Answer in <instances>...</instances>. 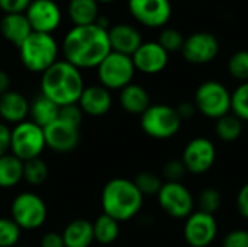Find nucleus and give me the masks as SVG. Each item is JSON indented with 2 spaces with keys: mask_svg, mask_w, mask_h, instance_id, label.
Returning <instances> with one entry per match:
<instances>
[{
  "mask_svg": "<svg viewBox=\"0 0 248 247\" xmlns=\"http://www.w3.org/2000/svg\"><path fill=\"white\" fill-rule=\"evenodd\" d=\"M64 60L78 70L96 68L112 51L108 29L97 23L73 26L62 39Z\"/></svg>",
  "mask_w": 248,
  "mask_h": 247,
  "instance_id": "1",
  "label": "nucleus"
},
{
  "mask_svg": "<svg viewBox=\"0 0 248 247\" xmlns=\"http://www.w3.org/2000/svg\"><path fill=\"white\" fill-rule=\"evenodd\" d=\"M84 87L81 70L65 60H58L41 76V95L60 108L77 103Z\"/></svg>",
  "mask_w": 248,
  "mask_h": 247,
  "instance_id": "2",
  "label": "nucleus"
},
{
  "mask_svg": "<svg viewBox=\"0 0 248 247\" xmlns=\"http://www.w3.org/2000/svg\"><path fill=\"white\" fill-rule=\"evenodd\" d=\"M100 204L103 214L124 223L138 215L144 205V195L135 186L134 181L113 178L103 186Z\"/></svg>",
  "mask_w": 248,
  "mask_h": 247,
  "instance_id": "3",
  "label": "nucleus"
},
{
  "mask_svg": "<svg viewBox=\"0 0 248 247\" xmlns=\"http://www.w3.org/2000/svg\"><path fill=\"white\" fill-rule=\"evenodd\" d=\"M19 57L25 68L42 74L58 61V44L49 33L32 32L19 47Z\"/></svg>",
  "mask_w": 248,
  "mask_h": 247,
  "instance_id": "4",
  "label": "nucleus"
},
{
  "mask_svg": "<svg viewBox=\"0 0 248 247\" xmlns=\"http://www.w3.org/2000/svg\"><path fill=\"white\" fill-rule=\"evenodd\" d=\"M182 119L176 111V108L155 103L150 105V108L141 115L140 124L142 131L155 140H167L174 137L182 127Z\"/></svg>",
  "mask_w": 248,
  "mask_h": 247,
  "instance_id": "5",
  "label": "nucleus"
},
{
  "mask_svg": "<svg viewBox=\"0 0 248 247\" xmlns=\"http://www.w3.org/2000/svg\"><path fill=\"white\" fill-rule=\"evenodd\" d=\"M193 103L199 114L217 121L231 112V92L221 82L208 80L196 89Z\"/></svg>",
  "mask_w": 248,
  "mask_h": 247,
  "instance_id": "6",
  "label": "nucleus"
},
{
  "mask_svg": "<svg viewBox=\"0 0 248 247\" xmlns=\"http://www.w3.org/2000/svg\"><path fill=\"white\" fill-rule=\"evenodd\" d=\"M46 217V204L35 192H20L10 204V218L20 230H36L44 226Z\"/></svg>",
  "mask_w": 248,
  "mask_h": 247,
  "instance_id": "7",
  "label": "nucleus"
},
{
  "mask_svg": "<svg viewBox=\"0 0 248 247\" xmlns=\"http://www.w3.org/2000/svg\"><path fill=\"white\" fill-rule=\"evenodd\" d=\"M44 128L32 122L31 119L23 121L12 128L10 137V153L22 162H28L41 157L45 150Z\"/></svg>",
  "mask_w": 248,
  "mask_h": 247,
  "instance_id": "8",
  "label": "nucleus"
},
{
  "mask_svg": "<svg viewBox=\"0 0 248 247\" xmlns=\"http://www.w3.org/2000/svg\"><path fill=\"white\" fill-rule=\"evenodd\" d=\"M96 68L99 83L108 90H122L132 83L137 71L129 55L115 51H110V54Z\"/></svg>",
  "mask_w": 248,
  "mask_h": 247,
  "instance_id": "9",
  "label": "nucleus"
},
{
  "mask_svg": "<svg viewBox=\"0 0 248 247\" xmlns=\"http://www.w3.org/2000/svg\"><path fill=\"white\" fill-rule=\"evenodd\" d=\"M157 201L160 208L173 218H187L196 205L189 188L182 182H163L161 189L157 194Z\"/></svg>",
  "mask_w": 248,
  "mask_h": 247,
  "instance_id": "10",
  "label": "nucleus"
},
{
  "mask_svg": "<svg viewBox=\"0 0 248 247\" xmlns=\"http://www.w3.org/2000/svg\"><path fill=\"white\" fill-rule=\"evenodd\" d=\"M180 160L183 162L187 173L203 175L215 165L217 147L212 140L206 137H196L186 144Z\"/></svg>",
  "mask_w": 248,
  "mask_h": 247,
  "instance_id": "11",
  "label": "nucleus"
},
{
  "mask_svg": "<svg viewBox=\"0 0 248 247\" xmlns=\"http://www.w3.org/2000/svg\"><path fill=\"white\" fill-rule=\"evenodd\" d=\"M218 236V221L215 215L203 211H193L185 221L183 237L190 247H208Z\"/></svg>",
  "mask_w": 248,
  "mask_h": 247,
  "instance_id": "12",
  "label": "nucleus"
},
{
  "mask_svg": "<svg viewBox=\"0 0 248 247\" xmlns=\"http://www.w3.org/2000/svg\"><path fill=\"white\" fill-rule=\"evenodd\" d=\"M182 54L183 58L190 64H208L214 61L219 54L218 38L211 32H195L190 36L185 38Z\"/></svg>",
  "mask_w": 248,
  "mask_h": 247,
  "instance_id": "13",
  "label": "nucleus"
},
{
  "mask_svg": "<svg viewBox=\"0 0 248 247\" xmlns=\"http://www.w3.org/2000/svg\"><path fill=\"white\" fill-rule=\"evenodd\" d=\"M128 9L147 28H163L171 17L170 0H128Z\"/></svg>",
  "mask_w": 248,
  "mask_h": 247,
  "instance_id": "14",
  "label": "nucleus"
},
{
  "mask_svg": "<svg viewBox=\"0 0 248 247\" xmlns=\"http://www.w3.org/2000/svg\"><path fill=\"white\" fill-rule=\"evenodd\" d=\"M33 32L49 33L61 25V9L54 0H32L25 12Z\"/></svg>",
  "mask_w": 248,
  "mask_h": 247,
  "instance_id": "15",
  "label": "nucleus"
},
{
  "mask_svg": "<svg viewBox=\"0 0 248 247\" xmlns=\"http://www.w3.org/2000/svg\"><path fill=\"white\" fill-rule=\"evenodd\" d=\"M131 58L135 70L144 74H158L169 64V52L157 41L142 42Z\"/></svg>",
  "mask_w": 248,
  "mask_h": 247,
  "instance_id": "16",
  "label": "nucleus"
},
{
  "mask_svg": "<svg viewBox=\"0 0 248 247\" xmlns=\"http://www.w3.org/2000/svg\"><path fill=\"white\" fill-rule=\"evenodd\" d=\"M45 144L55 153H70L80 143V128L70 125L60 118L44 128Z\"/></svg>",
  "mask_w": 248,
  "mask_h": 247,
  "instance_id": "17",
  "label": "nucleus"
},
{
  "mask_svg": "<svg viewBox=\"0 0 248 247\" xmlns=\"http://www.w3.org/2000/svg\"><path fill=\"white\" fill-rule=\"evenodd\" d=\"M77 105L83 114L90 116H102L108 114L112 108V95L110 90L102 84H93L84 87Z\"/></svg>",
  "mask_w": 248,
  "mask_h": 247,
  "instance_id": "18",
  "label": "nucleus"
},
{
  "mask_svg": "<svg viewBox=\"0 0 248 247\" xmlns=\"http://www.w3.org/2000/svg\"><path fill=\"white\" fill-rule=\"evenodd\" d=\"M110 48L115 52L132 57V54L141 47L142 36L137 28L128 23H119L108 29Z\"/></svg>",
  "mask_w": 248,
  "mask_h": 247,
  "instance_id": "19",
  "label": "nucleus"
},
{
  "mask_svg": "<svg viewBox=\"0 0 248 247\" xmlns=\"http://www.w3.org/2000/svg\"><path fill=\"white\" fill-rule=\"evenodd\" d=\"M29 116V102L28 99L16 92L9 90L0 96V118L6 124L17 125Z\"/></svg>",
  "mask_w": 248,
  "mask_h": 247,
  "instance_id": "20",
  "label": "nucleus"
},
{
  "mask_svg": "<svg viewBox=\"0 0 248 247\" xmlns=\"http://www.w3.org/2000/svg\"><path fill=\"white\" fill-rule=\"evenodd\" d=\"M32 32L33 31L25 13L3 15V17L0 19V33L6 41L16 45L17 48Z\"/></svg>",
  "mask_w": 248,
  "mask_h": 247,
  "instance_id": "21",
  "label": "nucleus"
},
{
  "mask_svg": "<svg viewBox=\"0 0 248 247\" xmlns=\"http://www.w3.org/2000/svg\"><path fill=\"white\" fill-rule=\"evenodd\" d=\"M61 234L65 247H90L94 242L93 223L84 218L68 223Z\"/></svg>",
  "mask_w": 248,
  "mask_h": 247,
  "instance_id": "22",
  "label": "nucleus"
},
{
  "mask_svg": "<svg viewBox=\"0 0 248 247\" xmlns=\"http://www.w3.org/2000/svg\"><path fill=\"white\" fill-rule=\"evenodd\" d=\"M119 103L122 106L124 111H126L128 114L132 115H142L151 105L150 102V95L148 92L137 84V83H131L126 87H124L119 93Z\"/></svg>",
  "mask_w": 248,
  "mask_h": 247,
  "instance_id": "23",
  "label": "nucleus"
},
{
  "mask_svg": "<svg viewBox=\"0 0 248 247\" xmlns=\"http://www.w3.org/2000/svg\"><path fill=\"white\" fill-rule=\"evenodd\" d=\"M60 106L45 98L44 95L36 96L32 102H29V116L31 121L39 125L41 128H45L51 125L54 121L58 119Z\"/></svg>",
  "mask_w": 248,
  "mask_h": 247,
  "instance_id": "24",
  "label": "nucleus"
},
{
  "mask_svg": "<svg viewBox=\"0 0 248 247\" xmlns=\"http://www.w3.org/2000/svg\"><path fill=\"white\" fill-rule=\"evenodd\" d=\"M67 12L74 26L93 25L99 19V1L97 0H70Z\"/></svg>",
  "mask_w": 248,
  "mask_h": 247,
  "instance_id": "25",
  "label": "nucleus"
},
{
  "mask_svg": "<svg viewBox=\"0 0 248 247\" xmlns=\"http://www.w3.org/2000/svg\"><path fill=\"white\" fill-rule=\"evenodd\" d=\"M23 181V162L12 153L0 157V188L9 189Z\"/></svg>",
  "mask_w": 248,
  "mask_h": 247,
  "instance_id": "26",
  "label": "nucleus"
},
{
  "mask_svg": "<svg viewBox=\"0 0 248 247\" xmlns=\"http://www.w3.org/2000/svg\"><path fill=\"white\" fill-rule=\"evenodd\" d=\"M119 233H121L119 221H116L115 218L106 214H100L93 223L94 242L100 245H112L119 237Z\"/></svg>",
  "mask_w": 248,
  "mask_h": 247,
  "instance_id": "27",
  "label": "nucleus"
},
{
  "mask_svg": "<svg viewBox=\"0 0 248 247\" xmlns=\"http://www.w3.org/2000/svg\"><path fill=\"white\" fill-rule=\"evenodd\" d=\"M217 137L224 143H234L243 134V121H240L234 114H227L217 119L215 122Z\"/></svg>",
  "mask_w": 248,
  "mask_h": 247,
  "instance_id": "28",
  "label": "nucleus"
},
{
  "mask_svg": "<svg viewBox=\"0 0 248 247\" xmlns=\"http://www.w3.org/2000/svg\"><path fill=\"white\" fill-rule=\"evenodd\" d=\"M48 175H49L48 165L41 157L23 162V179L29 185L32 186L42 185L48 179Z\"/></svg>",
  "mask_w": 248,
  "mask_h": 247,
  "instance_id": "29",
  "label": "nucleus"
},
{
  "mask_svg": "<svg viewBox=\"0 0 248 247\" xmlns=\"http://www.w3.org/2000/svg\"><path fill=\"white\" fill-rule=\"evenodd\" d=\"M231 114L248 122V82L240 83L231 93Z\"/></svg>",
  "mask_w": 248,
  "mask_h": 247,
  "instance_id": "30",
  "label": "nucleus"
},
{
  "mask_svg": "<svg viewBox=\"0 0 248 247\" xmlns=\"http://www.w3.org/2000/svg\"><path fill=\"white\" fill-rule=\"evenodd\" d=\"M228 73L232 79L244 83L248 82V51L240 49L228 60Z\"/></svg>",
  "mask_w": 248,
  "mask_h": 247,
  "instance_id": "31",
  "label": "nucleus"
},
{
  "mask_svg": "<svg viewBox=\"0 0 248 247\" xmlns=\"http://www.w3.org/2000/svg\"><path fill=\"white\" fill-rule=\"evenodd\" d=\"M134 183L135 186L140 189V192L145 197V195H157L158 191L161 189L163 186V181L160 176H157L155 173L153 172H148V170H144V172H140L135 179H134Z\"/></svg>",
  "mask_w": 248,
  "mask_h": 247,
  "instance_id": "32",
  "label": "nucleus"
},
{
  "mask_svg": "<svg viewBox=\"0 0 248 247\" xmlns=\"http://www.w3.org/2000/svg\"><path fill=\"white\" fill-rule=\"evenodd\" d=\"M20 233V227L12 218H0V247L17 246Z\"/></svg>",
  "mask_w": 248,
  "mask_h": 247,
  "instance_id": "33",
  "label": "nucleus"
},
{
  "mask_svg": "<svg viewBox=\"0 0 248 247\" xmlns=\"http://www.w3.org/2000/svg\"><path fill=\"white\" fill-rule=\"evenodd\" d=\"M221 202H222L221 194L215 188H206V189H203L199 194L198 199H196V204L199 207V211H203V213L212 214V215H215L217 211L221 208Z\"/></svg>",
  "mask_w": 248,
  "mask_h": 247,
  "instance_id": "34",
  "label": "nucleus"
},
{
  "mask_svg": "<svg viewBox=\"0 0 248 247\" xmlns=\"http://www.w3.org/2000/svg\"><path fill=\"white\" fill-rule=\"evenodd\" d=\"M157 42L170 54V52L182 51V47L185 44V36L180 33V31H177L174 28H164L160 32Z\"/></svg>",
  "mask_w": 248,
  "mask_h": 247,
  "instance_id": "35",
  "label": "nucleus"
},
{
  "mask_svg": "<svg viewBox=\"0 0 248 247\" xmlns=\"http://www.w3.org/2000/svg\"><path fill=\"white\" fill-rule=\"evenodd\" d=\"M187 170L183 165L182 160H170L164 165L163 167V176L166 179V182H182L183 178L186 176Z\"/></svg>",
  "mask_w": 248,
  "mask_h": 247,
  "instance_id": "36",
  "label": "nucleus"
},
{
  "mask_svg": "<svg viewBox=\"0 0 248 247\" xmlns=\"http://www.w3.org/2000/svg\"><path fill=\"white\" fill-rule=\"evenodd\" d=\"M83 111L80 109V106L77 103H73V105H67V106H61L60 108V114H58V118L70 125H74L77 128L81 127V122H83Z\"/></svg>",
  "mask_w": 248,
  "mask_h": 247,
  "instance_id": "37",
  "label": "nucleus"
},
{
  "mask_svg": "<svg viewBox=\"0 0 248 247\" xmlns=\"http://www.w3.org/2000/svg\"><path fill=\"white\" fill-rule=\"evenodd\" d=\"M222 247H248V230L235 229L225 234Z\"/></svg>",
  "mask_w": 248,
  "mask_h": 247,
  "instance_id": "38",
  "label": "nucleus"
},
{
  "mask_svg": "<svg viewBox=\"0 0 248 247\" xmlns=\"http://www.w3.org/2000/svg\"><path fill=\"white\" fill-rule=\"evenodd\" d=\"M32 0H0V10L3 15L25 13Z\"/></svg>",
  "mask_w": 248,
  "mask_h": 247,
  "instance_id": "39",
  "label": "nucleus"
},
{
  "mask_svg": "<svg viewBox=\"0 0 248 247\" xmlns=\"http://www.w3.org/2000/svg\"><path fill=\"white\" fill-rule=\"evenodd\" d=\"M237 208L241 217L248 220V182L240 188L237 194Z\"/></svg>",
  "mask_w": 248,
  "mask_h": 247,
  "instance_id": "40",
  "label": "nucleus"
},
{
  "mask_svg": "<svg viewBox=\"0 0 248 247\" xmlns=\"http://www.w3.org/2000/svg\"><path fill=\"white\" fill-rule=\"evenodd\" d=\"M41 247H65L64 246V240H62V234L57 233V231H48L41 237Z\"/></svg>",
  "mask_w": 248,
  "mask_h": 247,
  "instance_id": "41",
  "label": "nucleus"
},
{
  "mask_svg": "<svg viewBox=\"0 0 248 247\" xmlns=\"http://www.w3.org/2000/svg\"><path fill=\"white\" fill-rule=\"evenodd\" d=\"M10 137L12 130L4 122H0V157L10 153Z\"/></svg>",
  "mask_w": 248,
  "mask_h": 247,
  "instance_id": "42",
  "label": "nucleus"
},
{
  "mask_svg": "<svg viewBox=\"0 0 248 247\" xmlns=\"http://www.w3.org/2000/svg\"><path fill=\"white\" fill-rule=\"evenodd\" d=\"M176 111H177V114H179V116H180L182 121L190 119V118H193L198 114V109H196V106H195L193 102H182L176 108Z\"/></svg>",
  "mask_w": 248,
  "mask_h": 247,
  "instance_id": "43",
  "label": "nucleus"
},
{
  "mask_svg": "<svg viewBox=\"0 0 248 247\" xmlns=\"http://www.w3.org/2000/svg\"><path fill=\"white\" fill-rule=\"evenodd\" d=\"M9 90H10V76L4 70H0V96Z\"/></svg>",
  "mask_w": 248,
  "mask_h": 247,
  "instance_id": "44",
  "label": "nucleus"
},
{
  "mask_svg": "<svg viewBox=\"0 0 248 247\" xmlns=\"http://www.w3.org/2000/svg\"><path fill=\"white\" fill-rule=\"evenodd\" d=\"M99 3H112V1H115V0H97Z\"/></svg>",
  "mask_w": 248,
  "mask_h": 247,
  "instance_id": "45",
  "label": "nucleus"
},
{
  "mask_svg": "<svg viewBox=\"0 0 248 247\" xmlns=\"http://www.w3.org/2000/svg\"><path fill=\"white\" fill-rule=\"evenodd\" d=\"M15 247H29V246H25V245H17V246Z\"/></svg>",
  "mask_w": 248,
  "mask_h": 247,
  "instance_id": "46",
  "label": "nucleus"
}]
</instances>
